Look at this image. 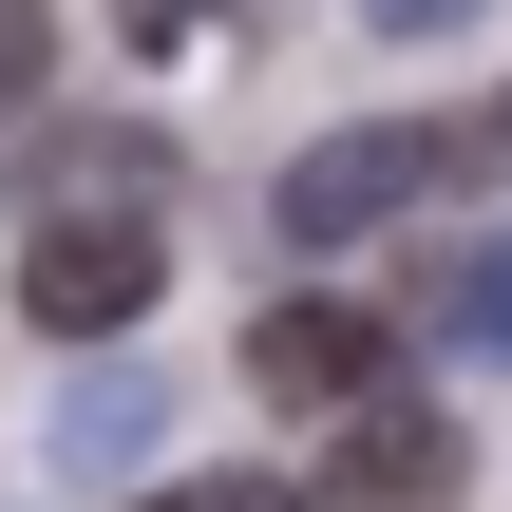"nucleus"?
Segmentation results:
<instances>
[{"label":"nucleus","mask_w":512,"mask_h":512,"mask_svg":"<svg viewBox=\"0 0 512 512\" xmlns=\"http://www.w3.org/2000/svg\"><path fill=\"white\" fill-rule=\"evenodd\" d=\"M494 152H512L494 114H361V133H304V152H285V190H266V228H285V247H361V228H399V209L475 190Z\"/></svg>","instance_id":"1"},{"label":"nucleus","mask_w":512,"mask_h":512,"mask_svg":"<svg viewBox=\"0 0 512 512\" xmlns=\"http://www.w3.org/2000/svg\"><path fill=\"white\" fill-rule=\"evenodd\" d=\"M171 304V228L152 209H38V247H19V323L38 342H133Z\"/></svg>","instance_id":"2"},{"label":"nucleus","mask_w":512,"mask_h":512,"mask_svg":"<svg viewBox=\"0 0 512 512\" xmlns=\"http://www.w3.org/2000/svg\"><path fill=\"white\" fill-rule=\"evenodd\" d=\"M456 475H475V437L437 399H399V380L323 418V512H456Z\"/></svg>","instance_id":"3"},{"label":"nucleus","mask_w":512,"mask_h":512,"mask_svg":"<svg viewBox=\"0 0 512 512\" xmlns=\"http://www.w3.org/2000/svg\"><path fill=\"white\" fill-rule=\"evenodd\" d=\"M380 380H399V323H380V304H323V285H304V304L247 323V399H266V418H342V399H380Z\"/></svg>","instance_id":"4"},{"label":"nucleus","mask_w":512,"mask_h":512,"mask_svg":"<svg viewBox=\"0 0 512 512\" xmlns=\"http://www.w3.org/2000/svg\"><path fill=\"white\" fill-rule=\"evenodd\" d=\"M171 133L152 114H19V209H152Z\"/></svg>","instance_id":"5"},{"label":"nucleus","mask_w":512,"mask_h":512,"mask_svg":"<svg viewBox=\"0 0 512 512\" xmlns=\"http://www.w3.org/2000/svg\"><path fill=\"white\" fill-rule=\"evenodd\" d=\"M152 418H171V380H152V361H95V380L57 399V456H76V475H133Z\"/></svg>","instance_id":"6"},{"label":"nucleus","mask_w":512,"mask_h":512,"mask_svg":"<svg viewBox=\"0 0 512 512\" xmlns=\"http://www.w3.org/2000/svg\"><path fill=\"white\" fill-rule=\"evenodd\" d=\"M418 323H437L456 361H512V228H494V247H437V266H418Z\"/></svg>","instance_id":"7"},{"label":"nucleus","mask_w":512,"mask_h":512,"mask_svg":"<svg viewBox=\"0 0 512 512\" xmlns=\"http://www.w3.org/2000/svg\"><path fill=\"white\" fill-rule=\"evenodd\" d=\"M38 95H57V19H38V0H0V133H19Z\"/></svg>","instance_id":"8"},{"label":"nucleus","mask_w":512,"mask_h":512,"mask_svg":"<svg viewBox=\"0 0 512 512\" xmlns=\"http://www.w3.org/2000/svg\"><path fill=\"white\" fill-rule=\"evenodd\" d=\"M152 512H323V494H285V475H171Z\"/></svg>","instance_id":"9"},{"label":"nucleus","mask_w":512,"mask_h":512,"mask_svg":"<svg viewBox=\"0 0 512 512\" xmlns=\"http://www.w3.org/2000/svg\"><path fill=\"white\" fill-rule=\"evenodd\" d=\"M209 19H228V0H114V38H133V57H171V38H209Z\"/></svg>","instance_id":"10"},{"label":"nucleus","mask_w":512,"mask_h":512,"mask_svg":"<svg viewBox=\"0 0 512 512\" xmlns=\"http://www.w3.org/2000/svg\"><path fill=\"white\" fill-rule=\"evenodd\" d=\"M361 19H380V38H437V19H475V0H361Z\"/></svg>","instance_id":"11"},{"label":"nucleus","mask_w":512,"mask_h":512,"mask_svg":"<svg viewBox=\"0 0 512 512\" xmlns=\"http://www.w3.org/2000/svg\"><path fill=\"white\" fill-rule=\"evenodd\" d=\"M494 133H512V95H494Z\"/></svg>","instance_id":"12"}]
</instances>
